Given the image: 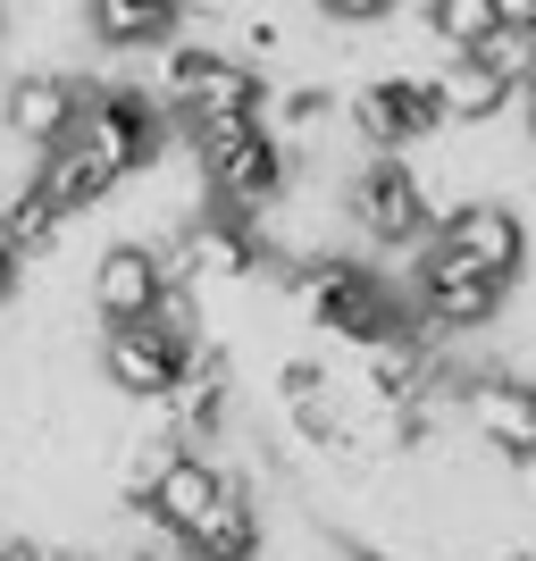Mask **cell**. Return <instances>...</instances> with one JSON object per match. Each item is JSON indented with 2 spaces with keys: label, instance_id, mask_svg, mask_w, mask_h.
<instances>
[{
  "label": "cell",
  "instance_id": "obj_24",
  "mask_svg": "<svg viewBox=\"0 0 536 561\" xmlns=\"http://www.w3.org/2000/svg\"><path fill=\"white\" fill-rule=\"evenodd\" d=\"M277 117L294 126V135H303V126H319V117H327V93H319V84H294V93L277 101Z\"/></svg>",
  "mask_w": 536,
  "mask_h": 561
},
{
  "label": "cell",
  "instance_id": "obj_19",
  "mask_svg": "<svg viewBox=\"0 0 536 561\" xmlns=\"http://www.w3.org/2000/svg\"><path fill=\"white\" fill-rule=\"evenodd\" d=\"M59 234H68V210H59V202H50V193L34 185V176H25V185L9 193V202H0V243H9V252H18V260L50 252Z\"/></svg>",
  "mask_w": 536,
  "mask_h": 561
},
{
  "label": "cell",
  "instance_id": "obj_14",
  "mask_svg": "<svg viewBox=\"0 0 536 561\" xmlns=\"http://www.w3.org/2000/svg\"><path fill=\"white\" fill-rule=\"evenodd\" d=\"M34 185H43L50 202H59V210L76 218V210H93V202H110V193L126 185V168H117L93 135H76V126H68V142H50V151H43Z\"/></svg>",
  "mask_w": 536,
  "mask_h": 561
},
{
  "label": "cell",
  "instance_id": "obj_31",
  "mask_svg": "<svg viewBox=\"0 0 536 561\" xmlns=\"http://www.w3.org/2000/svg\"><path fill=\"white\" fill-rule=\"evenodd\" d=\"M43 561H76V553H43Z\"/></svg>",
  "mask_w": 536,
  "mask_h": 561
},
{
  "label": "cell",
  "instance_id": "obj_21",
  "mask_svg": "<svg viewBox=\"0 0 536 561\" xmlns=\"http://www.w3.org/2000/svg\"><path fill=\"white\" fill-rule=\"evenodd\" d=\"M427 25H436V43L453 50V59H469L478 43H494V34H503L494 0H427Z\"/></svg>",
  "mask_w": 536,
  "mask_h": 561
},
{
  "label": "cell",
  "instance_id": "obj_6",
  "mask_svg": "<svg viewBox=\"0 0 536 561\" xmlns=\"http://www.w3.org/2000/svg\"><path fill=\"white\" fill-rule=\"evenodd\" d=\"M344 210H352V227L369 234V243H427V234H436V210H427L420 168L395 160V151H377V160L352 176Z\"/></svg>",
  "mask_w": 536,
  "mask_h": 561
},
{
  "label": "cell",
  "instance_id": "obj_16",
  "mask_svg": "<svg viewBox=\"0 0 536 561\" xmlns=\"http://www.w3.org/2000/svg\"><path fill=\"white\" fill-rule=\"evenodd\" d=\"M101 50H168L185 25V0H84Z\"/></svg>",
  "mask_w": 536,
  "mask_h": 561
},
{
  "label": "cell",
  "instance_id": "obj_4",
  "mask_svg": "<svg viewBox=\"0 0 536 561\" xmlns=\"http://www.w3.org/2000/svg\"><path fill=\"white\" fill-rule=\"evenodd\" d=\"M494 310H503V285L461 268V260L427 234L420 260H411V328L420 335H478V328H494Z\"/></svg>",
  "mask_w": 536,
  "mask_h": 561
},
{
  "label": "cell",
  "instance_id": "obj_8",
  "mask_svg": "<svg viewBox=\"0 0 536 561\" xmlns=\"http://www.w3.org/2000/svg\"><path fill=\"white\" fill-rule=\"evenodd\" d=\"M235 494V478L210 461V453H193V445H168L160 478H151V494H142V512H151V528H160L168 545H193L202 528H210V512Z\"/></svg>",
  "mask_w": 536,
  "mask_h": 561
},
{
  "label": "cell",
  "instance_id": "obj_11",
  "mask_svg": "<svg viewBox=\"0 0 536 561\" xmlns=\"http://www.w3.org/2000/svg\"><path fill=\"white\" fill-rule=\"evenodd\" d=\"M352 126H361V142L369 151H411L420 135H436L444 126V101H436V76H386V84H369V93L352 101Z\"/></svg>",
  "mask_w": 536,
  "mask_h": 561
},
{
  "label": "cell",
  "instance_id": "obj_23",
  "mask_svg": "<svg viewBox=\"0 0 536 561\" xmlns=\"http://www.w3.org/2000/svg\"><path fill=\"white\" fill-rule=\"evenodd\" d=\"M277 394H285V402H310V394H327V369L310 360V352H294V360L277 369Z\"/></svg>",
  "mask_w": 536,
  "mask_h": 561
},
{
  "label": "cell",
  "instance_id": "obj_5",
  "mask_svg": "<svg viewBox=\"0 0 536 561\" xmlns=\"http://www.w3.org/2000/svg\"><path fill=\"white\" fill-rule=\"evenodd\" d=\"M160 101L176 117H260V68H243L210 43H168Z\"/></svg>",
  "mask_w": 536,
  "mask_h": 561
},
{
  "label": "cell",
  "instance_id": "obj_25",
  "mask_svg": "<svg viewBox=\"0 0 536 561\" xmlns=\"http://www.w3.org/2000/svg\"><path fill=\"white\" fill-rule=\"evenodd\" d=\"M319 9H327L335 25H377L386 9H395V0H319Z\"/></svg>",
  "mask_w": 536,
  "mask_h": 561
},
{
  "label": "cell",
  "instance_id": "obj_7",
  "mask_svg": "<svg viewBox=\"0 0 536 561\" xmlns=\"http://www.w3.org/2000/svg\"><path fill=\"white\" fill-rule=\"evenodd\" d=\"M76 135H93L126 176H142V168L160 160V142H168V101L160 93H135V84H101V93L84 84Z\"/></svg>",
  "mask_w": 536,
  "mask_h": 561
},
{
  "label": "cell",
  "instance_id": "obj_3",
  "mask_svg": "<svg viewBox=\"0 0 536 561\" xmlns=\"http://www.w3.org/2000/svg\"><path fill=\"white\" fill-rule=\"evenodd\" d=\"M185 285L168 294L160 319H117V328H101V377H110L117 394L135 402H168L176 394V377L193 369V335H185Z\"/></svg>",
  "mask_w": 536,
  "mask_h": 561
},
{
  "label": "cell",
  "instance_id": "obj_27",
  "mask_svg": "<svg viewBox=\"0 0 536 561\" xmlns=\"http://www.w3.org/2000/svg\"><path fill=\"white\" fill-rule=\"evenodd\" d=\"M18 277H25V260L0 243V310H9V294H18Z\"/></svg>",
  "mask_w": 536,
  "mask_h": 561
},
{
  "label": "cell",
  "instance_id": "obj_26",
  "mask_svg": "<svg viewBox=\"0 0 536 561\" xmlns=\"http://www.w3.org/2000/svg\"><path fill=\"white\" fill-rule=\"evenodd\" d=\"M494 18L512 25V34H536V0H494Z\"/></svg>",
  "mask_w": 536,
  "mask_h": 561
},
{
  "label": "cell",
  "instance_id": "obj_1",
  "mask_svg": "<svg viewBox=\"0 0 536 561\" xmlns=\"http://www.w3.org/2000/svg\"><path fill=\"white\" fill-rule=\"evenodd\" d=\"M185 142H193V160H202L210 210L252 218L285 193V135L269 117H185Z\"/></svg>",
  "mask_w": 536,
  "mask_h": 561
},
{
  "label": "cell",
  "instance_id": "obj_28",
  "mask_svg": "<svg viewBox=\"0 0 536 561\" xmlns=\"http://www.w3.org/2000/svg\"><path fill=\"white\" fill-rule=\"evenodd\" d=\"M0 561H43V553H34L25 537H0Z\"/></svg>",
  "mask_w": 536,
  "mask_h": 561
},
{
  "label": "cell",
  "instance_id": "obj_13",
  "mask_svg": "<svg viewBox=\"0 0 536 561\" xmlns=\"http://www.w3.org/2000/svg\"><path fill=\"white\" fill-rule=\"evenodd\" d=\"M76 110H84V84H76V76H50V68L18 76V84L0 93V126H9L18 142H34V151H50V142H68Z\"/></svg>",
  "mask_w": 536,
  "mask_h": 561
},
{
  "label": "cell",
  "instance_id": "obj_20",
  "mask_svg": "<svg viewBox=\"0 0 536 561\" xmlns=\"http://www.w3.org/2000/svg\"><path fill=\"white\" fill-rule=\"evenodd\" d=\"M436 101H444V117L478 126V117H494L503 101H512V84H503L494 68H478V59H453V68L436 76Z\"/></svg>",
  "mask_w": 536,
  "mask_h": 561
},
{
  "label": "cell",
  "instance_id": "obj_32",
  "mask_svg": "<svg viewBox=\"0 0 536 561\" xmlns=\"http://www.w3.org/2000/svg\"><path fill=\"white\" fill-rule=\"evenodd\" d=\"M528 478H536V461H528Z\"/></svg>",
  "mask_w": 536,
  "mask_h": 561
},
{
  "label": "cell",
  "instance_id": "obj_22",
  "mask_svg": "<svg viewBox=\"0 0 536 561\" xmlns=\"http://www.w3.org/2000/svg\"><path fill=\"white\" fill-rule=\"evenodd\" d=\"M469 59H478V68H494L512 93H520V84H536V34H512V25H503V34H494V43H478Z\"/></svg>",
  "mask_w": 536,
  "mask_h": 561
},
{
  "label": "cell",
  "instance_id": "obj_10",
  "mask_svg": "<svg viewBox=\"0 0 536 561\" xmlns=\"http://www.w3.org/2000/svg\"><path fill=\"white\" fill-rule=\"evenodd\" d=\"M436 243L461 268H478V277H494L503 294L520 285V268H528V227H520V210H503V202H461V210L436 218Z\"/></svg>",
  "mask_w": 536,
  "mask_h": 561
},
{
  "label": "cell",
  "instance_id": "obj_17",
  "mask_svg": "<svg viewBox=\"0 0 536 561\" xmlns=\"http://www.w3.org/2000/svg\"><path fill=\"white\" fill-rule=\"evenodd\" d=\"M185 268H210V277H252V268H269V252L252 243V227L235 210H210L185 227Z\"/></svg>",
  "mask_w": 536,
  "mask_h": 561
},
{
  "label": "cell",
  "instance_id": "obj_12",
  "mask_svg": "<svg viewBox=\"0 0 536 561\" xmlns=\"http://www.w3.org/2000/svg\"><path fill=\"white\" fill-rule=\"evenodd\" d=\"M469 427H478V445L503 453V461L528 469L536 461V377H478L461 394Z\"/></svg>",
  "mask_w": 536,
  "mask_h": 561
},
{
  "label": "cell",
  "instance_id": "obj_30",
  "mask_svg": "<svg viewBox=\"0 0 536 561\" xmlns=\"http://www.w3.org/2000/svg\"><path fill=\"white\" fill-rule=\"evenodd\" d=\"M503 561H536V553H503Z\"/></svg>",
  "mask_w": 536,
  "mask_h": 561
},
{
  "label": "cell",
  "instance_id": "obj_29",
  "mask_svg": "<svg viewBox=\"0 0 536 561\" xmlns=\"http://www.w3.org/2000/svg\"><path fill=\"white\" fill-rule=\"evenodd\" d=\"M528 142H536V84H528Z\"/></svg>",
  "mask_w": 536,
  "mask_h": 561
},
{
  "label": "cell",
  "instance_id": "obj_18",
  "mask_svg": "<svg viewBox=\"0 0 536 561\" xmlns=\"http://www.w3.org/2000/svg\"><path fill=\"white\" fill-rule=\"evenodd\" d=\"M185 561H260V503H252L243 478H235V494L210 512V528L185 545Z\"/></svg>",
  "mask_w": 536,
  "mask_h": 561
},
{
  "label": "cell",
  "instance_id": "obj_15",
  "mask_svg": "<svg viewBox=\"0 0 536 561\" xmlns=\"http://www.w3.org/2000/svg\"><path fill=\"white\" fill-rule=\"evenodd\" d=\"M227 386H235V360H227V344H202L193 352V369L176 377V394H168V445H210L218 436V420H227Z\"/></svg>",
  "mask_w": 536,
  "mask_h": 561
},
{
  "label": "cell",
  "instance_id": "obj_2",
  "mask_svg": "<svg viewBox=\"0 0 536 561\" xmlns=\"http://www.w3.org/2000/svg\"><path fill=\"white\" fill-rule=\"evenodd\" d=\"M294 302H303L310 328L344 335V344H386L395 328H411V302L386 277H369L361 260H303L294 268Z\"/></svg>",
  "mask_w": 536,
  "mask_h": 561
},
{
  "label": "cell",
  "instance_id": "obj_9",
  "mask_svg": "<svg viewBox=\"0 0 536 561\" xmlns=\"http://www.w3.org/2000/svg\"><path fill=\"white\" fill-rule=\"evenodd\" d=\"M168 294H176V268H168L160 243H142V234H117L110 252L93 260V310H101V328H117V319H160Z\"/></svg>",
  "mask_w": 536,
  "mask_h": 561
}]
</instances>
